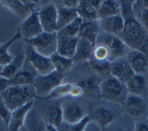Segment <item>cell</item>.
Masks as SVG:
<instances>
[{
    "label": "cell",
    "mask_w": 148,
    "mask_h": 131,
    "mask_svg": "<svg viewBox=\"0 0 148 131\" xmlns=\"http://www.w3.org/2000/svg\"><path fill=\"white\" fill-rule=\"evenodd\" d=\"M56 5L58 10V31L64 29L65 27L76 20L79 15L77 14V10L68 9L64 7L59 3L56 2Z\"/></svg>",
    "instance_id": "4316f807"
},
{
    "label": "cell",
    "mask_w": 148,
    "mask_h": 131,
    "mask_svg": "<svg viewBox=\"0 0 148 131\" xmlns=\"http://www.w3.org/2000/svg\"><path fill=\"white\" fill-rule=\"evenodd\" d=\"M38 75L36 71L32 68H25L17 72L14 76L9 79L10 86H33L36 78Z\"/></svg>",
    "instance_id": "ac0fdd59"
},
{
    "label": "cell",
    "mask_w": 148,
    "mask_h": 131,
    "mask_svg": "<svg viewBox=\"0 0 148 131\" xmlns=\"http://www.w3.org/2000/svg\"><path fill=\"white\" fill-rule=\"evenodd\" d=\"M100 31L119 37L125 27V19L121 14L98 20Z\"/></svg>",
    "instance_id": "8fae6325"
},
{
    "label": "cell",
    "mask_w": 148,
    "mask_h": 131,
    "mask_svg": "<svg viewBox=\"0 0 148 131\" xmlns=\"http://www.w3.org/2000/svg\"><path fill=\"white\" fill-rule=\"evenodd\" d=\"M89 3H91V5L95 9H96L97 10H99V9L100 8V6L102 5L103 0H88Z\"/></svg>",
    "instance_id": "f6af8a7d"
},
{
    "label": "cell",
    "mask_w": 148,
    "mask_h": 131,
    "mask_svg": "<svg viewBox=\"0 0 148 131\" xmlns=\"http://www.w3.org/2000/svg\"><path fill=\"white\" fill-rule=\"evenodd\" d=\"M138 4L140 5L142 8L148 10V0H144V1H139Z\"/></svg>",
    "instance_id": "c3c4849f"
},
{
    "label": "cell",
    "mask_w": 148,
    "mask_h": 131,
    "mask_svg": "<svg viewBox=\"0 0 148 131\" xmlns=\"http://www.w3.org/2000/svg\"><path fill=\"white\" fill-rule=\"evenodd\" d=\"M113 131H134V130H132L129 128V127L125 126H117V127L114 129Z\"/></svg>",
    "instance_id": "bcb514c9"
},
{
    "label": "cell",
    "mask_w": 148,
    "mask_h": 131,
    "mask_svg": "<svg viewBox=\"0 0 148 131\" xmlns=\"http://www.w3.org/2000/svg\"><path fill=\"white\" fill-rule=\"evenodd\" d=\"M1 4L10 10L17 17L22 18L23 20L29 17L35 11L36 3L31 1H17V0H6L1 1Z\"/></svg>",
    "instance_id": "5bb4252c"
},
{
    "label": "cell",
    "mask_w": 148,
    "mask_h": 131,
    "mask_svg": "<svg viewBox=\"0 0 148 131\" xmlns=\"http://www.w3.org/2000/svg\"><path fill=\"white\" fill-rule=\"evenodd\" d=\"M34 101L32 100L25 105L20 108H17L12 113V118L8 126V131H19L25 125L26 119L28 115L32 111Z\"/></svg>",
    "instance_id": "2e32d148"
},
{
    "label": "cell",
    "mask_w": 148,
    "mask_h": 131,
    "mask_svg": "<svg viewBox=\"0 0 148 131\" xmlns=\"http://www.w3.org/2000/svg\"><path fill=\"white\" fill-rule=\"evenodd\" d=\"M126 59L136 75H148V59L139 50H130Z\"/></svg>",
    "instance_id": "9a60e30c"
},
{
    "label": "cell",
    "mask_w": 148,
    "mask_h": 131,
    "mask_svg": "<svg viewBox=\"0 0 148 131\" xmlns=\"http://www.w3.org/2000/svg\"><path fill=\"white\" fill-rule=\"evenodd\" d=\"M64 75H62L54 71L46 75H38L35 79L33 87L38 98H48L54 89L63 83Z\"/></svg>",
    "instance_id": "8992f818"
},
{
    "label": "cell",
    "mask_w": 148,
    "mask_h": 131,
    "mask_svg": "<svg viewBox=\"0 0 148 131\" xmlns=\"http://www.w3.org/2000/svg\"><path fill=\"white\" fill-rule=\"evenodd\" d=\"M19 131H29V130H28V129H27V127H26L25 126H23L22 128Z\"/></svg>",
    "instance_id": "681fc988"
},
{
    "label": "cell",
    "mask_w": 148,
    "mask_h": 131,
    "mask_svg": "<svg viewBox=\"0 0 148 131\" xmlns=\"http://www.w3.org/2000/svg\"><path fill=\"white\" fill-rule=\"evenodd\" d=\"M38 54L51 57L58 52V32H45L25 42Z\"/></svg>",
    "instance_id": "277c9868"
},
{
    "label": "cell",
    "mask_w": 148,
    "mask_h": 131,
    "mask_svg": "<svg viewBox=\"0 0 148 131\" xmlns=\"http://www.w3.org/2000/svg\"><path fill=\"white\" fill-rule=\"evenodd\" d=\"M95 44H103L108 47L110 51L109 62L110 63L125 57L129 52L127 51V49L129 47L121 38L106 34L103 31H99L98 34Z\"/></svg>",
    "instance_id": "5b68a950"
},
{
    "label": "cell",
    "mask_w": 148,
    "mask_h": 131,
    "mask_svg": "<svg viewBox=\"0 0 148 131\" xmlns=\"http://www.w3.org/2000/svg\"><path fill=\"white\" fill-rule=\"evenodd\" d=\"M38 13L43 31L49 33L58 31V10L56 3L54 2L47 3L38 10Z\"/></svg>",
    "instance_id": "52a82bcc"
},
{
    "label": "cell",
    "mask_w": 148,
    "mask_h": 131,
    "mask_svg": "<svg viewBox=\"0 0 148 131\" xmlns=\"http://www.w3.org/2000/svg\"><path fill=\"white\" fill-rule=\"evenodd\" d=\"M95 45L88 40L80 38L77 52L73 57V61L75 64L79 63L84 62L87 60H90L93 57Z\"/></svg>",
    "instance_id": "d6986e66"
},
{
    "label": "cell",
    "mask_w": 148,
    "mask_h": 131,
    "mask_svg": "<svg viewBox=\"0 0 148 131\" xmlns=\"http://www.w3.org/2000/svg\"><path fill=\"white\" fill-rule=\"evenodd\" d=\"M140 51H141L143 54L145 55L146 57H147L148 59V36L146 38V39L144 40V42L143 43L142 46H140Z\"/></svg>",
    "instance_id": "ee69618b"
},
{
    "label": "cell",
    "mask_w": 148,
    "mask_h": 131,
    "mask_svg": "<svg viewBox=\"0 0 148 131\" xmlns=\"http://www.w3.org/2000/svg\"><path fill=\"white\" fill-rule=\"evenodd\" d=\"M116 119V114L110 108L104 106L98 107L93 112V120L99 124L102 128L106 127L114 123Z\"/></svg>",
    "instance_id": "603a6c76"
},
{
    "label": "cell",
    "mask_w": 148,
    "mask_h": 131,
    "mask_svg": "<svg viewBox=\"0 0 148 131\" xmlns=\"http://www.w3.org/2000/svg\"><path fill=\"white\" fill-rule=\"evenodd\" d=\"M36 97L33 86H12L1 92V100L12 111Z\"/></svg>",
    "instance_id": "7a4b0ae2"
},
{
    "label": "cell",
    "mask_w": 148,
    "mask_h": 131,
    "mask_svg": "<svg viewBox=\"0 0 148 131\" xmlns=\"http://www.w3.org/2000/svg\"><path fill=\"white\" fill-rule=\"evenodd\" d=\"M17 29L20 31L21 39L25 42L32 39L43 33V29L38 11H34L29 17L23 20Z\"/></svg>",
    "instance_id": "9c48e42d"
},
{
    "label": "cell",
    "mask_w": 148,
    "mask_h": 131,
    "mask_svg": "<svg viewBox=\"0 0 148 131\" xmlns=\"http://www.w3.org/2000/svg\"><path fill=\"white\" fill-rule=\"evenodd\" d=\"M26 61V54L25 53H21L18 55H16L14 60L9 64L3 68H1L0 76L10 79L14 76L17 72L21 71L25 66Z\"/></svg>",
    "instance_id": "ffe728a7"
},
{
    "label": "cell",
    "mask_w": 148,
    "mask_h": 131,
    "mask_svg": "<svg viewBox=\"0 0 148 131\" xmlns=\"http://www.w3.org/2000/svg\"><path fill=\"white\" fill-rule=\"evenodd\" d=\"M125 85L128 94H130L142 97L147 91V84L145 75L136 74Z\"/></svg>",
    "instance_id": "d4e9b609"
},
{
    "label": "cell",
    "mask_w": 148,
    "mask_h": 131,
    "mask_svg": "<svg viewBox=\"0 0 148 131\" xmlns=\"http://www.w3.org/2000/svg\"><path fill=\"white\" fill-rule=\"evenodd\" d=\"M126 85L114 76L103 79L100 86V96L106 100L123 105L128 97Z\"/></svg>",
    "instance_id": "3957f363"
},
{
    "label": "cell",
    "mask_w": 148,
    "mask_h": 131,
    "mask_svg": "<svg viewBox=\"0 0 148 131\" xmlns=\"http://www.w3.org/2000/svg\"><path fill=\"white\" fill-rule=\"evenodd\" d=\"M134 131H148V123L146 121H141L135 125Z\"/></svg>",
    "instance_id": "b9f144b4"
},
{
    "label": "cell",
    "mask_w": 148,
    "mask_h": 131,
    "mask_svg": "<svg viewBox=\"0 0 148 131\" xmlns=\"http://www.w3.org/2000/svg\"><path fill=\"white\" fill-rule=\"evenodd\" d=\"M83 131H103L102 130V126L96 123L95 120L90 119L88 123L86 124L84 129Z\"/></svg>",
    "instance_id": "ab89813d"
},
{
    "label": "cell",
    "mask_w": 148,
    "mask_h": 131,
    "mask_svg": "<svg viewBox=\"0 0 148 131\" xmlns=\"http://www.w3.org/2000/svg\"><path fill=\"white\" fill-rule=\"evenodd\" d=\"M47 123L43 122L40 117L36 115L34 111H30L26 119L25 126L29 131H47Z\"/></svg>",
    "instance_id": "1f68e13d"
},
{
    "label": "cell",
    "mask_w": 148,
    "mask_h": 131,
    "mask_svg": "<svg viewBox=\"0 0 148 131\" xmlns=\"http://www.w3.org/2000/svg\"><path fill=\"white\" fill-rule=\"evenodd\" d=\"M118 14H121V2L113 0H104L98 10V20L105 19Z\"/></svg>",
    "instance_id": "cb8c5ba5"
},
{
    "label": "cell",
    "mask_w": 148,
    "mask_h": 131,
    "mask_svg": "<svg viewBox=\"0 0 148 131\" xmlns=\"http://www.w3.org/2000/svg\"><path fill=\"white\" fill-rule=\"evenodd\" d=\"M19 39H21V35L19 30L17 29V31L14 37L7 41L6 43H1L0 45V68L5 67L14 60L15 56L9 52V48L16 40Z\"/></svg>",
    "instance_id": "83f0119b"
},
{
    "label": "cell",
    "mask_w": 148,
    "mask_h": 131,
    "mask_svg": "<svg viewBox=\"0 0 148 131\" xmlns=\"http://www.w3.org/2000/svg\"><path fill=\"white\" fill-rule=\"evenodd\" d=\"M124 108L133 117L142 116L147 111V104L141 96L128 94L124 103Z\"/></svg>",
    "instance_id": "e0dca14e"
},
{
    "label": "cell",
    "mask_w": 148,
    "mask_h": 131,
    "mask_svg": "<svg viewBox=\"0 0 148 131\" xmlns=\"http://www.w3.org/2000/svg\"><path fill=\"white\" fill-rule=\"evenodd\" d=\"M135 75L126 57L111 63V75L123 83L126 84Z\"/></svg>",
    "instance_id": "4fadbf2b"
},
{
    "label": "cell",
    "mask_w": 148,
    "mask_h": 131,
    "mask_svg": "<svg viewBox=\"0 0 148 131\" xmlns=\"http://www.w3.org/2000/svg\"><path fill=\"white\" fill-rule=\"evenodd\" d=\"M72 86L73 85L71 83H62L57 88L54 89V90L48 98H60V97L69 96Z\"/></svg>",
    "instance_id": "d590c367"
},
{
    "label": "cell",
    "mask_w": 148,
    "mask_h": 131,
    "mask_svg": "<svg viewBox=\"0 0 148 131\" xmlns=\"http://www.w3.org/2000/svg\"><path fill=\"white\" fill-rule=\"evenodd\" d=\"M99 22L97 20H84L78 37L90 41L95 46L98 34L99 33Z\"/></svg>",
    "instance_id": "44dd1931"
},
{
    "label": "cell",
    "mask_w": 148,
    "mask_h": 131,
    "mask_svg": "<svg viewBox=\"0 0 148 131\" xmlns=\"http://www.w3.org/2000/svg\"><path fill=\"white\" fill-rule=\"evenodd\" d=\"M12 113L13 111L9 109L6 106V105L3 103V101L1 100V104H0V115H1V119L3 120L4 125L8 129V126L10 123V120L12 118Z\"/></svg>",
    "instance_id": "8d00e7d4"
},
{
    "label": "cell",
    "mask_w": 148,
    "mask_h": 131,
    "mask_svg": "<svg viewBox=\"0 0 148 131\" xmlns=\"http://www.w3.org/2000/svg\"><path fill=\"white\" fill-rule=\"evenodd\" d=\"M26 60L32 66L40 75H46L55 71L54 64L51 57L38 54L31 46H28L25 51Z\"/></svg>",
    "instance_id": "ba28073f"
},
{
    "label": "cell",
    "mask_w": 148,
    "mask_h": 131,
    "mask_svg": "<svg viewBox=\"0 0 148 131\" xmlns=\"http://www.w3.org/2000/svg\"><path fill=\"white\" fill-rule=\"evenodd\" d=\"M46 123L58 127L63 123L62 103L55 102L47 107L45 111Z\"/></svg>",
    "instance_id": "7402d4cb"
},
{
    "label": "cell",
    "mask_w": 148,
    "mask_h": 131,
    "mask_svg": "<svg viewBox=\"0 0 148 131\" xmlns=\"http://www.w3.org/2000/svg\"><path fill=\"white\" fill-rule=\"evenodd\" d=\"M80 38L78 36H66L58 32V52L61 56L73 59L77 52Z\"/></svg>",
    "instance_id": "7c38bea8"
},
{
    "label": "cell",
    "mask_w": 148,
    "mask_h": 131,
    "mask_svg": "<svg viewBox=\"0 0 148 131\" xmlns=\"http://www.w3.org/2000/svg\"><path fill=\"white\" fill-rule=\"evenodd\" d=\"M84 93V92L83 89L80 87V86L75 84V85H73V86H72L71 91H70V95L69 96H71L73 97H81Z\"/></svg>",
    "instance_id": "60d3db41"
},
{
    "label": "cell",
    "mask_w": 148,
    "mask_h": 131,
    "mask_svg": "<svg viewBox=\"0 0 148 131\" xmlns=\"http://www.w3.org/2000/svg\"><path fill=\"white\" fill-rule=\"evenodd\" d=\"M51 58L52 62L54 64L55 71L62 75H65V74L70 71V69L75 64L73 59H70V58L61 56L57 53L54 54Z\"/></svg>",
    "instance_id": "f1b7e54d"
},
{
    "label": "cell",
    "mask_w": 148,
    "mask_h": 131,
    "mask_svg": "<svg viewBox=\"0 0 148 131\" xmlns=\"http://www.w3.org/2000/svg\"><path fill=\"white\" fill-rule=\"evenodd\" d=\"M62 115L63 122L70 124L80 123L88 116L82 106L76 101L62 103Z\"/></svg>",
    "instance_id": "30bf717a"
},
{
    "label": "cell",
    "mask_w": 148,
    "mask_h": 131,
    "mask_svg": "<svg viewBox=\"0 0 148 131\" xmlns=\"http://www.w3.org/2000/svg\"><path fill=\"white\" fill-rule=\"evenodd\" d=\"M90 117L88 115L86 116L84 119L80 123H76V124H70L63 122L61 125L58 127L60 131H83L84 129L86 124L90 121Z\"/></svg>",
    "instance_id": "e575fe53"
},
{
    "label": "cell",
    "mask_w": 148,
    "mask_h": 131,
    "mask_svg": "<svg viewBox=\"0 0 148 131\" xmlns=\"http://www.w3.org/2000/svg\"><path fill=\"white\" fill-rule=\"evenodd\" d=\"M46 130L47 131H60L58 127L56 126H54L53 125H51V124H48V123H47V125H46Z\"/></svg>",
    "instance_id": "7dc6e473"
},
{
    "label": "cell",
    "mask_w": 148,
    "mask_h": 131,
    "mask_svg": "<svg viewBox=\"0 0 148 131\" xmlns=\"http://www.w3.org/2000/svg\"><path fill=\"white\" fill-rule=\"evenodd\" d=\"M103 79H101L96 75H88L84 77L81 78L77 85L80 86L83 89L84 93L87 94H93L99 92L100 94V86Z\"/></svg>",
    "instance_id": "484cf974"
},
{
    "label": "cell",
    "mask_w": 148,
    "mask_h": 131,
    "mask_svg": "<svg viewBox=\"0 0 148 131\" xmlns=\"http://www.w3.org/2000/svg\"><path fill=\"white\" fill-rule=\"evenodd\" d=\"M90 68L95 75L101 79H105L111 76V63L109 61H98L95 59H91L89 62Z\"/></svg>",
    "instance_id": "4dcf8cb0"
},
{
    "label": "cell",
    "mask_w": 148,
    "mask_h": 131,
    "mask_svg": "<svg viewBox=\"0 0 148 131\" xmlns=\"http://www.w3.org/2000/svg\"><path fill=\"white\" fill-rule=\"evenodd\" d=\"M92 58L98 61H109L110 51L108 47L103 44H95Z\"/></svg>",
    "instance_id": "836d02e7"
},
{
    "label": "cell",
    "mask_w": 148,
    "mask_h": 131,
    "mask_svg": "<svg viewBox=\"0 0 148 131\" xmlns=\"http://www.w3.org/2000/svg\"><path fill=\"white\" fill-rule=\"evenodd\" d=\"M77 14L79 17L84 20H97L98 10L91 6L88 0H81L77 9Z\"/></svg>",
    "instance_id": "f546056e"
},
{
    "label": "cell",
    "mask_w": 148,
    "mask_h": 131,
    "mask_svg": "<svg viewBox=\"0 0 148 131\" xmlns=\"http://www.w3.org/2000/svg\"><path fill=\"white\" fill-rule=\"evenodd\" d=\"M138 20L141 23V24L144 28V29H145L148 35V10H146V9H143L141 7L140 13H139V19H138Z\"/></svg>",
    "instance_id": "74e56055"
},
{
    "label": "cell",
    "mask_w": 148,
    "mask_h": 131,
    "mask_svg": "<svg viewBox=\"0 0 148 131\" xmlns=\"http://www.w3.org/2000/svg\"><path fill=\"white\" fill-rule=\"evenodd\" d=\"M121 15L125 19V27L119 37L131 50H140L148 35L134 12V3L132 1H120Z\"/></svg>",
    "instance_id": "6da1fadb"
},
{
    "label": "cell",
    "mask_w": 148,
    "mask_h": 131,
    "mask_svg": "<svg viewBox=\"0 0 148 131\" xmlns=\"http://www.w3.org/2000/svg\"><path fill=\"white\" fill-rule=\"evenodd\" d=\"M57 2L64 7L73 9V10H77L80 4V1L78 0H66V1H57Z\"/></svg>",
    "instance_id": "f35d334b"
},
{
    "label": "cell",
    "mask_w": 148,
    "mask_h": 131,
    "mask_svg": "<svg viewBox=\"0 0 148 131\" xmlns=\"http://www.w3.org/2000/svg\"><path fill=\"white\" fill-rule=\"evenodd\" d=\"M83 20L82 18L80 17H78L74 20L73 22L68 24V25L65 27L64 29L62 30H60L58 32L61 35H66V36H78L79 33H80V29H81V26L83 24Z\"/></svg>",
    "instance_id": "d6a6232c"
},
{
    "label": "cell",
    "mask_w": 148,
    "mask_h": 131,
    "mask_svg": "<svg viewBox=\"0 0 148 131\" xmlns=\"http://www.w3.org/2000/svg\"><path fill=\"white\" fill-rule=\"evenodd\" d=\"M8 87H10L8 79L0 76V89H1V92L4 91Z\"/></svg>",
    "instance_id": "7bdbcfd3"
}]
</instances>
